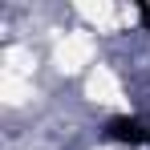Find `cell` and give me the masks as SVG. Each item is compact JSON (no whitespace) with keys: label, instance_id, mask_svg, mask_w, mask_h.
Segmentation results:
<instances>
[{"label":"cell","instance_id":"obj_1","mask_svg":"<svg viewBox=\"0 0 150 150\" xmlns=\"http://www.w3.org/2000/svg\"><path fill=\"white\" fill-rule=\"evenodd\" d=\"M101 134L110 142H122V146H150V122L142 118H130V114H118L101 126Z\"/></svg>","mask_w":150,"mask_h":150},{"label":"cell","instance_id":"obj_2","mask_svg":"<svg viewBox=\"0 0 150 150\" xmlns=\"http://www.w3.org/2000/svg\"><path fill=\"white\" fill-rule=\"evenodd\" d=\"M134 8H138V21H142V28H146V33H150V4H142V0H138Z\"/></svg>","mask_w":150,"mask_h":150}]
</instances>
